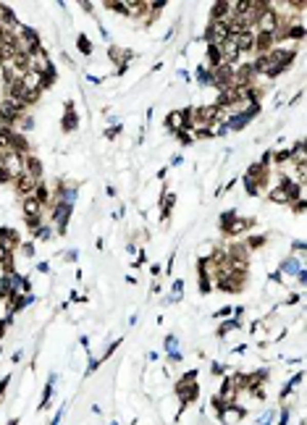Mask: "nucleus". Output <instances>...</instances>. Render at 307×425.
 I'll return each mask as SVG.
<instances>
[{
  "mask_svg": "<svg viewBox=\"0 0 307 425\" xmlns=\"http://www.w3.org/2000/svg\"><path fill=\"white\" fill-rule=\"evenodd\" d=\"M255 32L257 34H276L278 32V27H281V21H278V13L268 6L265 11H262L260 16H257V21H255Z\"/></svg>",
  "mask_w": 307,
  "mask_h": 425,
  "instance_id": "nucleus-1",
  "label": "nucleus"
},
{
  "mask_svg": "<svg viewBox=\"0 0 307 425\" xmlns=\"http://www.w3.org/2000/svg\"><path fill=\"white\" fill-rule=\"evenodd\" d=\"M244 278H247V273H223V276H218L215 286L226 294H239L244 289Z\"/></svg>",
  "mask_w": 307,
  "mask_h": 425,
  "instance_id": "nucleus-2",
  "label": "nucleus"
},
{
  "mask_svg": "<svg viewBox=\"0 0 307 425\" xmlns=\"http://www.w3.org/2000/svg\"><path fill=\"white\" fill-rule=\"evenodd\" d=\"M192 118L200 124V126H205V129H210L218 118H221V110H218L215 105H208V108H197V110H192Z\"/></svg>",
  "mask_w": 307,
  "mask_h": 425,
  "instance_id": "nucleus-3",
  "label": "nucleus"
},
{
  "mask_svg": "<svg viewBox=\"0 0 307 425\" xmlns=\"http://www.w3.org/2000/svg\"><path fill=\"white\" fill-rule=\"evenodd\" d=\"M231 42H234V48L239 50V55H242V53H252L255 50V29H244V32L234 34Z\"/></svg>",
  "mask_w": 307,
  "mask_h": 425,
  "instance_id": "nucleus-4",
  "label": "nucleus"
},
{
  "mask_svg": "<svg viewBox=\"0 0 307 425\" xmlns=\"http://www.w3.org/2000/svg\"><path fill=\"white\" fill-rule=\"evenodd\" d=\"M13 184H16V192L21 194V197H29V194H34V189H37V178L34 176H29L27 171H21L16 178H13Z\"/></svg>",
  "mask_w": 307,
  "mask_h": 425,
  "instance_id": "nucleus-5",
  "label": "nucleus"
},
{
  "mask_svg": "<svg viewBox=\"0 0 307 425\" xmlns=\"http://www.w3.org/2000/svg\"><path fill=\"white\" fill-rule=\"evenodd\" d=\"M176 394L181 399V407H187V404H192V401H197V396H200V386H197V381L194 383L176 381Z\"/></svg>",
  "mask_w": 307,
  "mask_h": 425,
  "instance_id": "nucleus-6",
  "label": "nucleus"
},
{
  "mask_svg": "<svg viewBox=\"0 0 307 425\" xmlns=\"http://www.w3.org/2000/svg\"><path fill=\"white\" fill-rule=\"evenodd\" d=\"M69 215H71V205L69 203H58L53 210V223L58 226V234H66V226H69Z\"/></svg>",
  "mask_w": 307,
  "mask_h": 425,
  "instance_id": "nucleus-7",
  "label": "nucleus"
},
{
  "mask_svg": "<svg viewBox=\"0 0 307 425\" xmlns=\"http://www.w3.org/2000/svg\"><path fill=\"white\" fill-rule=\"evenodd\" d=\"M250 226H255V220H252V218H234L229 226L223 229V234H229V236H239L242 231H247Z\"/></svg>",
  "mask_w": 307,
  "mask_h": 425,
  "instance_id": "nucleus-8",
  "label": "nucleus"
},
{
  "mask_svg": "<svg viewBox=\"0 0 307 425\" xmlns=\"http://www.w3.org/2000/svg\"><path fill=\"white\" fill-rule=\"evenodd\" d=\"M218 53H221V63H226V66H231V63L239 60V50L234 48V42H231V39H226L221 48H218Z\"/></svg>",
  "mask_w": 307,
  "mask_h": 425,
  "instance_id": "nucleus-9",
  "label": "nucleus"
},
{
  "mask_svg": "<svg viewBox=\"0 0 307 425\" xmlns=\"http://www.w3.org/2000/svg\"><path fill=\"white\" fill-rule=\"evenodd\" d=\"M231 18V3L221 0V3H215L213 11H210V21H229Z\"/></svg>",
  "mask_w": 307,
  "mask_h": 425,
  "instance_id": "nucleus-10",
  "label": "nucleus"
},
{
  "mask_svg": "<svg viewBox=\"0 0 307 425\" xmlns=\"http://www.w3.org/2000/svg\"><path fill=\"white\" fill-rule=\"evenodd\" d=\"M79 126V113L74 110V103H66V118H63V131H74Z\"/></svg>",
  "mask_w": 307,
  "mask_h": 425,
  "instance_id": "nucleus-11",
  "label": "nucleus"
},
{
  "mask_svg": "<svg viewBox=\"0 0 307 425\" xmlns=\"http://www.w3.org/2000/svg\"><path fill=\"white\" fill-rule=\"evenodd\" d=\"M24 171H27L29 176H34L37 181L42 178V163L34 158V155H24Z\"/></svg>",
  "mask_w": 307,
  "mask_h": 425,
  "instance_id": "nucleus-12",
  "label": "nucleus"
},
{
  "mask_svg": "<svg viewBox=\"0 0 307 425\" xmlns=\"http://www.w3.org/2000/svg\"><path fill=\"white\" fill-rule=\"evenodd\" d=\"M21 208H24V215H27V218H37V215L42 213V205L37 203V197H34V194L24 197V205H21Z\"/></svg>",
  "mask_w": 307,
  "mask_h": 425,
  "instance_id": "nucleus-13",
  "label": "nucleus"
},
{
  "mask_svg": "<svg viewBox=\"0 0 307 425\" xmlns=\"http://www.w3.org/2000/svg\"><path fill=\"white\" fill-rule=\"evenodd\" d=\"M299 260H302V257H299ZM299 260H294V257L281 260V271H278V273H281V276H283V273H286V276H297V273L302 271V262H299Z\"/></svg>",
  "mask_w": 307,
  "mask_h": 425,
  "instance_id": "nucleus-14",
  "label": "nucleus"
},
{
  "mask_svg": "<svg viewBox=\"0 0 307 425\" xmlns=\"http://www.w3.org/2000/svg\"><path fill=\"white\" fill-rule=\"evenodd\" d=\"M13 137H16V131L11 126H0V150H11Z\"/></svg>",
  "mask_w": 307,
  "mask_h": 425,
  "instance_id": "nucleus-15",
  "label": "nucleus"
},
{
  "mask_svg": "<svg viewBox=\"0 0 307 425\" xmlns=\"http://www.w3.org/2000/svg\"><path fill=\"white\" fill-rule=\"evenodd\" d=\"M53 383H55V375H50V378H48V386H45V391H42V399H39V407H37V410H45V407L50 404V396H53Z\"/></svg>",
  "mask_w": 307,
  "mask_h": 425,
  "instance_id": "nucleus-16",
  "label": "nucleus"
},
{
  "mask_svg": "<svg viewBox=\"0 0 307 425\" xmlns=\"http://www.w3.org/2000/svg\"><path fill=\"white\" fill-rule=\"evenodd\" d=\"M268 197H271V203H276V205H289V194L283 192V187H276Z\"/></svg>",
  "mask_w": 307,
  "mask_h": 425,
  "instance_id": "nucleus-17",
  "label": "nucleus"
},
{
  "mask_svg": "<svg viewBox=\"0 0 307 425\" xmlns=\"http://www.w3.org/2000/svg\"><path fill=\"white\" fill-rule=\"evenodd\" d=\"M76 48L81 50V55H92V42H90V37H87V34L76 37Z\"/></svg>",
  "mask_w": 307,
  "mask_h": 425,
  "instance_id": "nucleus-18",
  "label": "nucleus"
},
{
  "mask_svg": "<svg viewBox=\"0 0 307 425\" xmlns=\"http://www.w3.org/2000/svg\"><path fill=\"white\" fill-rule=\"evenodd\" d=\"M197 82L200 84H213V71L208 69V66H200V69H197Z\"/></svg>",
  "mask_w": 307,
  "mask_h": 425,
  "instance_id": "nucleus-19",
  "label": "nucleus"
},
{
  "mask_svg": "<svg viewBox=\"0 0 307 425\" xmlns=\"http://www.w3.org/2000/svg\"><path fill=\"white\" fill-rule=\"evenodd\" d=\"M208 60H210L208 69H215V66H221V53H218V48H213V45H208Z\"/></svg>",
  "mask_w": 307,
  "mask_h": 425,
  "instance_id": "nucleus-20",
  "label": "nucleus"
},
{
  "mask_svg": "<svg viewBox=\"0 0 307 425\" xmlns=\"http://www.w3.org/2000/svg\"><path fill=\"white\" fill-rule=\"evenodd\" d=\"M34 197H37V203H39V205H45L48 199H50V192H48V187H45V184H37V189H34Z\"/></svg>",
  "mask_w": 307,
  "mask_h": 425,
  "instance_id": "nucleus-21",
  "label": "nucleus"
},
{
  "mask_svg": "<svg viewBox=\"0 0 307 425\" xmlns=\"http://www.w3.org/2000/svg\"><path fill=\"white\" fill-rule=\"evenodd\" d=\"M234 328H239V318H231V320H226V323H223L221 328H218V336H221V339H223V336H226V333H231Z\"/></svg>",
  "mask_w": 307,
  "mask_h": 425,
  "instance_id": "nucleus-22",
  "label": "nucleus"
},
{
  "mask_svg": "<svg viewBox=\"0 0 307 425\" xmlns=\"http://www.w3.org/2000/svg\"><path fill=\"white\" fill-rule=\"evenodd\" d=\"M173 205H176V194H166V208H160V215H163V218H168Z\"/></svg>",
  "mask_w": 307,
  "mask_h": 425,
  "instance_id": "nucleus-23",
  "label": "nucleus"
},
{
  "mask_svg": "<svg viewBox=\"0 0 307 425\" xmlns=\"http://www.w3.org/2000/svg\"><path fill=\"white\" fill-rule=\"evenodd\" d=\"M194 137H197V139H210V137H215V134H213V129H205V126H197V131H194Z\"/></svg>",
  "mask_w": 307,
  "mask_h": 425,
  "instance_id": "nucleus-24",
  "label": "nucleus"
},
{
  "mask_svg": "<svg viewBox=\"0 0 307 425\" xmlns=\"http://www.w3.org/2000/svg\"><path fill=\"white\" fill-rule=\"evenodd\" d=\"M34 236H37V239H42V241H48V239L53 236V231H50V226H39V229L34 231Z\"/></svg>",
  "mask_w": 307,
  "mask_h": 425,
  "instance_id": "nucleus-25",
  "label": "nucleus"
},
{
  "mask_svg": "<svg viewBox=\"0 0 307 425\" xmlns=\"http://www.w3.org/2000/svg\"><path fill=\"white\" fill-rule=\"evenodd\" d=\"M176 347H179L176 336H173V333H168V336H166V352H168V354H171V352H176Z\"/></svg>",
  "mask_w": 307,
  "mask_h": 425,
  "instance_id": "nucleus-26",
  "label": "nucleus"
},
{
  "mask_svg": "<svg viewBox=\"0 0 307 425\" xmlns=\"http://www.w3.org/2000/svg\"><path fill=\"white\" fill-rule=\"evenodd\" d=\"M234 218H236V210H226V213L221 215V231H223V229L229 226V223H231Z\"/></svg>",
  "mask_w": 307,
  "mask_h": 425,
  "instance_id": "nucleus-27",
  "label": "nucleus"
},
{
  "mask_svg": "<svg viewBox=\"0 0 307 425\" xmlns=\"http://www.w3.org/2000/svg\"><path fill=\"white\" fill-rule=\"evenodd\" d=\"M118 344H121V339H116V341H111V344H108V349H105V354H103V357H100V362H103V360H108V357H111V354H113V352H116V349H118Z\"/></svg>",
  "mask_w": 307,
  "mask_h": 425,
  "instance_id": "nucleus-28",
  "label": "nucleus"
},
{
  "mask_svg": "<svg viewBox=\"0 0 307 425\" xmlns=\"http://www.w3.org/2000/svg\"><path fill=\"white\" fill-rule=\"evenodd\" d=\"M265 244V236H252L250 241H247V247H252V250H257V247H262Z\"/></svg>",
  "mask_w": 307,
  "mask_h": 425,
  "instance_id": "nucleus-29",
  "label": "nucleus"
},
{
  "mask_svg": "<svg viewBox=\"0 0 307 425\" xmlns=\"http://www.w3.org/2000/svg\"><path fill=\"white\" fill-rule=\"evenodd\" d=\"M289 417H292V410H289V407H281V420H278V425H289Z\"/></svg>",
  "mask_w": 307,
  "mask_h": 425,
  "instance_id": "nucleus-30",
  "label": "nucleus"
},
{
  "mask_svg": "<svg viewBox=\"0 0 307 425\" xmlns=\"http://www.w3.org/2000/svg\"><path fill=\"white\" fill-rule=\"evenodd\" d=\"M276 160H278V163L292 160V150H281V152H276Z\"/></svg>",
  "mask_w": 307,
  "mask_h": 425,
  "instance_id": "nucleus-31",
  "label": "nucleus"
},
{
  "mask_svg": "<svg viewBox=\"0 0 307 425\" xmlns=\"http://www.w3.org/2000/svg\"><path fill=\"white\" fill-rule=\"evenodd\" d=\"M8 181H13V176H11L3 166H0V184H8Z\"/></svg>",
  "mask_w": 307,
  "mask_h": 425,
  "instance_id": "nucleus-32",
  "label": "nucleus"
},
{
  "mask_svg": "<svg viewBox=\"0 0 307 425\" xmlns=\"http://www.w3.org/2000/svg\"><path fill=\"white\" fill-rule=\"evenodd\" d=\"M8 383H11V375H6L3 381H0V401H3V396H6V389H8Z\"/></svg>",
  "mask_w": 307,
  "mask_h": 425,
  "instance_id": "nucleus-33",
  "label": "nucleus"
},
{
  "mask_svg": "<svg viewBox=\"0 0 307 425\" xmlns=\"http://www.w3.org/2000/svg\"><path fill=\"white\" fill-rule=\"evenodd\" d=\"M27 223H29V229H32V231H37V229L42 226V218H39V215H37V218H27Z\"/></svg>",
  "mask_w": 307,
  "mask_h": 425,
  "instance_id": "nucleus-34",
  "label": "nucleus"
},
{
  "mask_svg": "<svg viewBox=\"0 0 307 425\" xmlns=\"http://www.w3.org/2000/svg\"><path fill=\"white\" fill-rule=\"evenodd\" d=\"M294 213H297V215L304 213V197H302V199H294Z\"/></svg>",
  "mask_w": 307,
  "mask_h": 425,
  "instance_id": "nucleus-35",
  "label": "nucleus"
},
{
  "mask_svg": "<svg viewBox=\"0 0 307 425\" xmlns=\"http://www.w3.org/2000/svg\"><path fill=\"white\" fill-rule=\"evenodd\" d=\"M271 420H273V412H271V410H268V412H265V415H262V417H260V420H257V425H271Z\"/></svg>",
  "mask_w": 307,
  "mask_h": 425,
  "instance_id": "nucleus-36",
  "label": "nucleus"
},
{
  "mask_svg": "<svg viewBox=\"0 0 307 425\" xmlns=\"http://www.w3.org/2000/svg\"><path fill=\"white\" fill-rule=\"evenodd\" d=\"M304 173H307L304 163H297V176H299V181H304Z\"/></svg>",
  "mask_w": 307,
  "mask_h": 425,
  "instance_id": "nucleus-37",
  "label": "nucleus"
},
{
  "mask_svg": "<svg viewBox=\"0 0 307 425\" xmlns=\"http://www.w3.org/2000/svg\"><path fill=\"white\" fill-rule=\"evenodd\" d=\"M229 315H231V307H223V310L215 312V318H229Z\"/></svg>",
  "mask_w": 307,
  "mask_h": 425,
  "instance_id": "nucleus-38",
  "label": "nucleus"
},
{
  "mask_svg": "<svg viewBox=\"0 0 307 425\" xmlns=\"http://www.w3.org/2000/svg\"><path fill=\"white\" fill-rule=\"evenodd\" d=\"M97 365H100V360H97V357H92V360H90V368H87V373H95Z\"/></svg>",
  "mask_w": 307,
  "mask_h": 425,
  "instance_id": "nucleus-39",
  "label": "nucleus"
},
{
  "mask_svg": "<svg viewBox=\"0 0 307 425\" xmlns=\"http://www.w3.org/2000/svg\"><path fill=\"white\" fill-rule=\"evenodd\" d=\"M21 250H24V255H27V257H32V255H34V244H24Z\"/></svg>",
  "mask_w": 307,
  "mask_h": 425,
  "instance_id": "nucleus-40",
  "label": "nucleus"
},
{
  "mask_svg": "<svg viewBox=\"0 0 307 425\" xmlns=\"http://www.w3.org/2000/svg\"><path fill=\"white\" fill-rule=\"evenodd\" d=\"M32 124H34V121H32V116H27V118H21V129H32Z\"/></svg>",
  "mask_w": 307,
  "mask_h": 425,
  "instance_id": "nucleus-41",
  "label": "nucleus"
},
{
  "mask_svg": "<svg viewBox=\"0 0 307 425\" xmlns=\"http://www.w3.org/2000/svg\"><path fill=\"white\" fill-rule=\"evenodd\" d=\"M118 131H121V126H113V129H108V134H105V137H108V139H113Z\"/></svg>",
  "mask_w": 307,
  "mask_h": 425,
  "instance_id": "nucleus-42",
  "label": "nucleus"
},
{
  "mask_svg": "<svg viewBox=\"0 0 307 425\" xmlns=\"http://www.w3.org/2000/svg\"><path fill=\"white\" fill-rule=\"evenodd\" d=\"M297 281H299V284H307V273H304V268L297 273Z\"/></svg>",
  "mask_w": 307,
  "mask_h": 425,
  "instance_id": "nucleus-43",
  "label": "nucleus"
},
{
  "mask_svg": "<svg viewBox=\"0 0 307 425\" xmlns=\"http://www.w3.org/2000/svg\"><path fill=\"white\" fill-rule=\"evenodd\" d=\"M294 250H297L299 255H304V241H294Z\"/></svg>",
  "mask_w": 307,
  "mask_h": 425,
  "instance_id": "nucleus-44",
  "label": "nucleus"
},
{
  "mask_svg": "<svg viewBox=\"0 0 307 425\" xmlns=\"http://www.w3.org/2000/svg\"><path fill=\"white\" fill-rule=\"evenodd\" d=\"M37 271H39V273H48L50 268H48V262H39V265H37Z\"/></svg>",
  "mask_w": 307,
  "mask_h": 425,
  "instance_id": "nucleus-45",
  "label": "nucleus"
},
{
  "mask_svg": "<svg viewBox=\"0 0 307 425\" xmlns=\"http://www.w3.org/2000/svg\"><path fill=\"white\" fill-rule=\"evenodd\" d=\"M213 373H215V375H221V373H223V365H218V362H213Z\"/></svg>",
  "mask_w": 307,
  "mask_h": 425,
  "instance_id": "nucleus-46",
  "label": "nucleus"
},
{
  "mask_svg": "<svg viewBox=\"0 0 307 425\" xmlns=\"http://www.w3.org/2000/svg\"><path fill=\"white\" fill-rule=\"evenodd\" d=\"M297 302H299V294H292V297L286 299V305H297Z\"/></svg>",
  "mask_w": 307,
  "mask_h": 425,
  "instance_id": "nucleus-47",
  "label": "nucleus"
},
{
  "mask_svg": "<svg viewBox=\"0 0 307 425\" xmlns=\"http://www.w3.org/2000/svg\"><path fill=\"white\" fill-rule=\"evenodd\" d=\"M0 299H8V292L3 289V284H0Z\"/></svg>",
  "mask_w": 307,
  "mask_h": 425,
  "instance_id": "nucleus-48",
  "label": "nucleus"
},
{
  "mask_svg": "<svg viewBox=\"0 0 307 425\" xmlns=\"http://www.w3.org/2000/svg\"><path fill=\"white\" fill-rule=\"evenodd\" d=\"M8 425H18V420H11V422H8Z\"/></svg>",
  "mask_w": 307,
  "mask_h": 425,
  "instance_id": "nucleus-49",
  "label": "nucleus"
}]
</instances>
